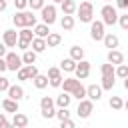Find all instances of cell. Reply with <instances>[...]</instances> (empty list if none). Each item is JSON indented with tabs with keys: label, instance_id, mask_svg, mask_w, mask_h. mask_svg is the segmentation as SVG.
Returning a JSON list of instances; mask_svg holds the SVG:
<instances>
[{
	"label": "cell",
	"instance_id": "obj_15",
	"mask_svg": "<svg viewBox=\"0 0 128 128\" xmlns=\"http://www.w3.org/2000/svg\"><path fill=\"white\" fill-rule=\"evenodd\" d=\"M108 64H112V66L124 64V54L120 50H108Z\"/></svg>",
	"mask_w": 128,
	"mask_h": 128
},
{
	"label": "cell",
	"instance_id": "obj_12",
	"mask_svg": "<svg viewBox=\"0 0 128 128\" xmlns=\"http://www.w3.org/2000/svg\"><path fill=\"white\" fill-rule=\"evenodd\" d=\"M16 42H18V32H16V30H4V34H2V44H4L6 48H14Z\"/></svg>",
	"mask_w": 128,
	"mask_h": 128
},
{
	"label": "cell",
	"instance_id": "obj_49",
	"mask_svg": "<svg viewBox=\"0 0 128 128\" xmlns=\"http://www.w3.org/2000/svg\"><path fill=\"white\" fill-rule=\"evenodd\" d=\"M52 2H56V4H60V2H64V0H52Z\"/></svg>",
	"mask_w": 128,
	"mask_h": 128
},
{
	"label": "cell",
	"instance_id": "obj_5",
	"mask_svg": "<svg viewBox=\"0 0 128 128\" xmlns=\"http://www.w3.org/2000/svg\"><path fill=\"white\" fill-rule=\"evenodd\" d=\"M40 112H42V116L44 118H54V114H56V110H54V100L50 98V96H42V100H40Z\"/></svg>",
	"mask_w": 128,
	"mask_h": 128
},
{
	"label": "cell",
	"instance_id": "obj_18",
	"mask_svg": "<svg viewBox=\"0 0 128 128\" xmlns=\"http://www.w3.org/2000/svg\"><path fill=\"white\" fill-rule=\"evenodd\" d=\"M44 40H46V48H56V46L62 42V36H60L58 32H50Z\"/></svg>",
	"mask_w": 128,
	"mask_h": 128
},
{
	"label": "cell",
	"instance_id": "obj_48",
	"mask_svg": "<svg viewBox=\"0 0 128 128\" xmlns=\"http://www.w3.org/2000/svg\"><path fill=\"white\" fill-rule=\"evenodd\" d=\"M4 122H6V116H4L2 112H0V124H4Z\"/></svg>",
	"mask_w": 128,
	"mask_h": 128
},
{
	"label": "cell",
	"instance_id": "obj_3",
	"mask_svg": "<svg viewBox=\"0 0 128 128\" xmlns=\"http://www.w3.org/2000/svg\"><path fill=\"white\" fill-rule=\"evenodd\" d=\"M100 16H102V20H100V22H102L104 26H112V24H116V20H118V12H116V8H114V6H110V4L102 6Z\"/></svg>",
	"mask_w": 128,
	"mask_h": 128
},
{
	"label": "cell",
	"instance_id": "obj_22",
	"mask_svg": "<svg viewBox=\"0 0 128 128\" xmlns=\"http://www.w3.org/2000/svg\"><path fill=\"white\" fill-rule=\"evenodd\" d=\"M30 46H32V52L40 54V52H44V50H46V40H44V38H32Z\"/></svg>",
	"mask_w": 128,
	"mask_h": 128
},
{
	"label": "cell",
	"instance_id": "obj_6",
	"mask_svg": "<svg viewBox=\"0 0 128 128\" xmlns=\"http://www.w3.org/2000/svg\"><path fill=\"white\" fill-rule=\"evenodd\" d=\"M40 14H42V24L50 26V24L56 22V6H54V4H48V6L44 4L42 10H40Z\"/></svg>",
	"mask_w": 128,
	"mask_h": 128
},
{
	"label": "cell",
	"instance_id": "obj_31",
	"mask_svg": "<svg viewBox=\"0 0 128 128\" xmlns=\"http://www.w3.org/2000/svg\"><path fill=\"white\" fill-rule=\"evenodd\" d=\"M110 108H112V110H122V108H124V100H122L120 96H112V98H110Z\"/></svg>",
	"mask_w": 128,
	"mask_h": 128
},
{
	"label": "cell",
	"instance_id": "obj_45",
	"mask_svg": "<svg viewBox=\"0 0 128 128\" xmlns=\"http://www.w3.org/2000/svg\"><path fill=\"white\" fill-rule=\"evenodd\" d=\"M4 56H6V46L0 42V58H4Z\"/></svg>",
	"mask_w": 128,
	"mask_h": 128
},
{
	"label": "cell",
	"instance_id": "obj_47",
	"mask_svg": "<svg viewBox=\"0 0 128 128\" xmlns=\"http://www.w3.org/2000/svg\"><path fill=\"white\" fill-rule=\"evenodd\" d=\"M10 126H12V124H10V122H8V120H6V122H4V124H0V128H10Z\"/></svg>",
	"mask_w": 128,
	"mask_h": 128
},
{
	"label": "cell",
	"instance_id": "obj_17",
	"mask_svg": "<svg viewBox=\"0 0 128 128\" xmlns=\"http://www.w3.org/2000/svg\"><path fill=\"white\" fill-rule=\"evenodd\" d=\"M102 42H104V46H106V48H110V50H116V48H118V44H120V40H118V36H116V34H104Z\"/></svg>",
	"mask_w": 128,
	"mask_h": 128
},
{
	"label": "cell",
	"instance_id": "obj_1",
	"mask_svg": "<svg viewBox=\"0 0 128 128\" xmlns=\"http://www.w3.org/2000/svg\"><path fill=\"white\" fill-rule=\"evenodd\" d=\"M12 22H14V26L16 28H34L36 26V16H34V12H26V10H20V12H16L14 16H12Z\"/></svg>",
	"mask_w": 128,
	"mask_h": 128
},
{
	"label": "cell",
	"instance_id": "obj_42",
	"mask_svg": "<svg viewBox=\"0 0 128 128\" xmlns=\"http://www.w3.org/2000/svg\"><path fill=\"white\" fill-rule=\"evenodd\" d=\"M16 72H18V80H28V74H26V68L24 66L20 70H16Z\"/></svg>",
	"mask_w": 128,
	"mask_h": 128
},
{
	"label": "cell",
	"instance_id": "obj_29",
	"mask_svg": "<svg viewBox=\"0 0 128 128\" xmlns=\"http://www.w3.org/2000/svg\"><path fill=\"white\" fill-rule=\"evenodd\" d=\"M114 78H116V76H102L100 88H102V90H112V88H114Z\"/></svg>",
	"mask_w": 128,
	"mask_h": 128
},
{
	"label": "cell",
	"instance_id": "obj_30",
	"mask_svg": "<svg viewBox=\"0 0 128 128\" xmlns=\"http://www.w3.org/2000/svg\"><path fill=\"white\" fill-rule=\"evenodd\" d=\"M60 26H62V30H72L74 28V16H64L60 20Z\"/></svg>",
	"mask_w": 128,
	"mask_h": 128
},
{
	"label": "cell",
	"instance_id": "obj_43",
	"mask_svg": "<svg viewBox=\"0 0 128 128\" xmlns=\"http://www.w3.org/2000/svg\"><path fill=\"white\" fill-rule=\"evenodd\" d=\"M116 6L122 8V10H126L128 8V0H116Z\"/></svg>",
	"mask_w": 128,
	"mask_h": 128
},
{
	"label": "cell",
	"instance_id": "obj_44",
	"mask_svg": "<svg viewBox=\"0 0 128 128\" xmlns=\"http://www.w3.org/2000/svg\"><path fill=\"white\" fill-rule=\"evenodd\" d=\"M2 72H6V62H4V58H0V74Z\"/></svg>",
	"mask_w": 128,
	"mask_h": 128
},
{
	"label": "cell",
	"instance_id": "obj_37",
	"mask_svg": "<svg viewBox=\"0 0 128 128\" xmlns=\"http://www.w3.org/2000/svg\"><path fill=\"white\" fill-rule=\"evenodd\" d=\"M28 6H30V12H34V10H42L44 0H28Z\"/></svg>",
	"mask_w": 128,
	"mask_h": 128
},
{
	"label": "cell",
	"instance_id": "obj_21",
	"mask_svg": "<svg viewBox=\"0 0 128 128\" xmlns=\"http://www.w3.org/2000/svg\"><path fill=\"white\" fill-rule=\"evenodd\" d=\"M32 34H34V38H46V36L50 34V26H46V24H36Z\"/></svg>",
	"mask_w": 128,
	"mask_h": 128
},
{
	"label": "cell",
	"instance_id": "obj_10",
	"mask_svg": "<svg viewBox=\"0 0 128 128\" xmlns=\"http://www.w3.org/2000/svg\"><path fill=\"white\" fill-rule=\"evenodd\" d=\"M92 110H94V102L84 98V100H80V102H78L76 114H78V118H88V116L92 114Z\"/></svg>",
	"mask_w": 128,
	"mask_h": 128
},
{
	"label": "cell",
	"instance_id": "obj_11",
	"mask_svg": "<svg viewBox=\"0 0 128 128\" xmlns=\"http://www.w3.org/2000/svg\"><path fill=\"white\" fill-rule=\"evenodd\" d=\"M48 84L52 86V88H60V84H62V72H60V68H56V66H52V68H48Z\"/></svg>",
	"mask_w": 128,
	"mask_h": 128
},
{
	"label": "cell",
	"instance_id": "obj_36",
	"mask_svg": "<svg viewBox=\"0 0 128 128\" xmlns=\"http://www.w3.org/2000/svg\"><path fill=\"white\" fill-rule=\"evenodd\" d=\"M70 96H74V98H78V102H80V100H84V98H86V88H84V86L80 84V88H78V90H74V92H72Z\"/></svg>",
	"mask_w": 128,
	"mask_h": 128
},
{
	"label": "cell",
	"instance_id": "obj_4",
	"mask_svg": "<svg viewBox=\"0 0 128 128\" xmlns=\"http://www.w3.org/2000/svg\"><path fill=\"white\" fill-rule=\"evenodd\" d=\"M32 38H34V34H32L30 28H20L16 46H18L20 50H30V42H32Z\"/></svg>",
	"mask_w": 128,
	"mask_h": 128
},
{
	"label": "cell",
	"instance_id": "obj_28",
	"mask_svg": "<svg viewBox=\"0 0 128 128\" xmlns=\"http://www.w3.org/2000/svg\"><path fill=\"white\" fill-rule=\"evenodd\" d=\"M32 82H34V86H36L38 90H44V88L48 86V78H46V76H42V74H38Z\"/></svg>",
	"mask_w": 128,
	"mask_h": 128
},
{
	"label": "cell",
	"instance_id": "obj_14",
	"mask_svg": "<svg viewBox=\"0 0 128 128\" xmlns=\"http://www.w3.org/2000/svg\"><path fill=\"white\" fill-rule=\"evenodd\" d=\"M6 92H8V98H10V100H14V102H18V100H22V98H24V88H22V86H18V84H10Z\"/></svg>",
	"mask_w": 128,
	"mask_h": 128
},
{
	"label": "cell",
	"instance_id": "obj_24",
	"mask_svg": "<svg viewBox=\"0 0 128 128\" xmlns=\"http://www.w3.org/2000/svg\"><path fill=\"white\" fill-rule=\"evenodd\" d=\"M70 58H72L74 62L84 60V48H80V46H72V48H70Z\"/></svg>",
	"mask_w": 128,
	"mask_h": 128
},
{
	"label": "cell",
	"instance_id": "obj_23",
	"mask_svg": "<svg viewBox=\"0 0 128 128\" xmlns=\"http://www.w3.org/2000/svg\"><path fill=\"white\" fill-rule=\"evenodd\" d=\"M70 102H72V96H70V94H66V92H62V94L54 100V104H56L58 108H68V106H70Z\"/></svg>",
	"mask_w": 128,
	"mask_h": 128
},
{
	"label": "cell",
	"instance_id": "obj_34",
	"mask_svg": "<svg viewBox=\"0 0 128 128\" xmlns=\"http://www.w3.org/2000/svg\"><path fill=\"white\" fill-rule=\"evenodd\" d=\"M100 74L102 76H114V66L112 64H102L100 66Z\"/></svg>",
	"mask_w": 128,
	"mask_h": 128
},
{
	"label": "cell",
	"instance_id": "obj_26",
	"mask_svg": "<svg viewBox=\"0 0 128 128\" xmlns=\"http://www.w3.org/2000/svg\"><path fill=\"white\" fill-rule=\"evenodd\" d=\"M2 108H4L6 112H12V114H16V112H18V102H14V100L6 98V100H2Z\"/></svg>",
	"mask_w": 128,
	"mask_h": 128
},
{
	"label": "cell",
	"instance_id": "obj_41",
	"mask_svg": "<svg viewBox=\"0 0 128 128\" xmlns=\"http://www.w3.org/2000/svg\"><path fill=\"white\" fill-rule=\"evenodd\" d=\"M60 128H76V124H74V120H62V124H60Z\"/></svg>",
	"mask_w": 128,
	"mask_h": 128
},
{
	"label": "cell",
	"instance_id": "obj_9",
	"mask_svg": "<svg viewBox=\"0 0 128 128\" xmlns=\"http://www.w3.org/2000/svg\"><path fill=\"white\" fill-rule=\"evenodd\" d=\"M74 74H76V80H86L88 74H90V62L88 60H80L76 62V68H74Z\"/></svg>",
	"mask_w": 128,
	"mask_h": 128
},
{
	"label": "cell",
	"instance_id": "obj_46",
	"mask_svg": "<svg viewBox=\"0 0 128 128\" xmlns=\"http://www.w3.org/2000/svg\"><path fill=\"white\" fill-rule=\"evenodd\" d=\"M6 10V0H0V12Z\"/></svg>",
	"mask_w": 128,
	"mask_h": 128
},
{
	"label": "cell",
	"instance_id": "obj_7",
	"mask_svg": "<svg viewBox=\"0 0 128 128\" xmlns=\"http://www.w3.org/2000/svg\"><path fill=\"white\" fill-rule=\"evenodd\" d=\"M4 62H6V70L16 72V70H20V68H22V58H20L16 52H6Z\"/></svg>",
	"mask_w": 128,
	"mask_h": 128
},
{
	"label": "cell",
	"instance_id": "obj_27",
	"mask_svg": "<svg viewBox=\"0 0 128 128\" xmlns=\"http://www.w3.org/2000/svg\"><path fill=\"white\" fill-rule=\"evenodd\" d=\"M74 68H76V62L72 58H64L60 62V70H64V72H74Z\"/></svg>",
	"mask_w": 128,
	"mask_h": 128
},
{
	"label": "cell",
	"instance_id": "obj_38",
	"mask_svg": "<svg viewBox=\"0 0 128 128\" xmlns=\"http://www.w3.org/2000/svg\"><path fill=\"white\" fill-rule=\"evenodd\" d=\"M116 22L120 24V28H122V30H128V14L118 16V20H116Z\"/></svg>",
	"mask_w": 128,
	"mask_h": 128
},
{
	"label": "cell",
	"instance_id": "obj_35",
	"mask_svg": "<svg viewBox=\"0 0 128 128\" xmlns=\"http://www.w3.org/2000/svg\"><path fill=\"white\" fill-rule=\"evenodd\" d=\"M54 116H56V118L62 122V120H68V118H70V112H68V108H58Z\"/></svg>",
	"mask_w": 128,
	"mask_h": 128
},
{
	"label": "cell",
	"instance_id": "obj_16",
	"mask_svg": "<svg viewBox=\"0 0 128 128\" xmlns=\"http://www.w3.org/2000/svg\"><path fill=\"white\" fill-rule=\"evenodd\" d=\"M86 96H88V100H92V102L96 100V102H98V100L102 98V88L96 86V84H90V86L86 88Z\"/></svg>",
	"mask_w": 128,
	"mask_h": 128
},
{
	"label": "cell",
	"instance_id": "obj_33",
	"mask_svg": "<svg viewBox=\"0 0 128 128\" xmlns=\"http://www.w3.org/2000/svg\"><path fill=\"white\" fill-rule=\"evenodd\" d=\"M114 76H118V78H128V66H126V64H120V66L114 70Z\"/></svg>",
	"mask_w": 128,
	"mask_h": 128
},
{
	"label": "cell",
	"instance_id": "obj_25",
	"mask_svg": "<svg viewBox=\"0 0 128 128\" xmlns=\"http://www.w3.org/2000/svg\"><path fill=\"white\" fill-rule=\"evenodd\" d=\"M36 52H32V50H24V54L20 56L22 58V64H26V66H30V64H34L36 62Z\"/></svg>",
	"mask_w": 128,
	"mask_h": 128
},
{
	"label": "cell",
	"instance_id": "obj_13",
	"mask_svg": "<svg viewBox=\"0 0 128 128\" xmlns=\"http://www.w3.org/2000/svg\"><path fill=\"white\" fill-rule=\"evenodd\" d=\"M80 84H82V82H80V80H76V78H64V80H62V84H60V88H62L66 94H72L74 90H78V88H80Z\"/></svg>",
	"mask_w": 128,
	"mask_h": 128
},
{
	"label": "cell",
	"instance_id": "obj_32",
	"mask_svg": "<svg viewBox=\"0 0 128 128\" xmlns=\"http://www.w3.org/2000/svg\"><path fill=\"white\" fill-rule=\"evenodd\" d=\"M26 68V74H28V80H34L40 72H38V68H36V64H30V66H24Z\"/></svg>",
	"mask_w": 128,
	"mask_h": 128
},
{
	"label": "cell",
	"instance_id": "obj_2",
	"mask_svg": "<svg viewBox=\"0 0 128 128\" xmlns=\"http://www.w3.org/2000/svg\"><path fill=\"white\" fill-rule=\"evenodd\" d=\"M76 12H78V18H80V22H92V16H94V6H92V2H88V0H84V2H80V6H76Z\"/></svg>",
	"mask_w": 128,
	"mask_h": 128
},
{
	"label": "cell",
	"instance_id": "obj_50",
	"mask_svg": "<svg viewBox=\"0 0 128 128\" xmlns=\"http://www.w3.org/2000/svg\"><path fill=\"white\" fill-rule=\"evenodd\" d=\"M10 128H18V126H10Z\"/></svg>",
	"mask_w": 128,
	"mask_h": 128
},
{
	"label": "cell",
	"instance_id": "obj_8",
	"mask_svg": "<svg viewBox=\"0 0 128 128\" xmlns=\"http://www.w3.org/2000/svg\"><path fill=\"white\" fill-rule=\"evenodd\" d=\"M104 24L100 22V20H92L90 22V38L92 40H96V42H100L102 38H104Z\"/></svg>",
	"mask_w": 128,
	"mask_h": 128
},
{
	"label": "cell",
	"instance_id": "obj_39",
	"mask_svg": "<svg viewBox=\"0 0 128 128\" xmlns=\"http://www.w3.org/2000/svg\"><path fill=\"white\" fill-rule=\"evenodd\" d=\"M8 86H10L8 78H4V76L0 74V92H6V90H8Z\"/></svg>",
	"mask_w": 128,
	"mask_h": 128
},
{
	"label": "cell",
	"instance_id": "obj_20",
	"mask_svg": "<svg viewBox=\"0 0 128 128\" xmlns=\"http://www.w3.org/2000/svg\"><path fill=\"white\" fill-rule=\"evenodd\" d=\"M10 124H12V126H18V128H26V126H28V116L22 114V112H16Z\"/></svg>",
	"mask_w": 128,
	"mask_h": 128
},
{
	"label": "cell",
	"instance_id": "obj_19",
	"mask_svg": "<svg viewBox=\"0 0 128 128\" xmlns=\"http://www.w3.org/2000/svg\"><path fill=\"white\" fill-rule=\"evenodd\" d=\"M76 2L74 0H64V2H60V8H62V12H64V16H72L74 12H76Z\"/></svg>",
	"mask_w": 128,
	"mask_h": 128
},
{
	"label": "cell",
	"instance_id": "obj_40",
	"mask_svg": "<svg viewBox=\"0 0 128 128\" xmlns=\"http://www.w3.org/2000/svg\"><path fill=\"white\" fill-rule=\"evenodd\" d=\"M14 4H16V8H18V12H20V10H24V8L28 6V0H14Z\"/></svg>",
	"mask_w": 128,
	"mask_h": 128
}]
</instances>
